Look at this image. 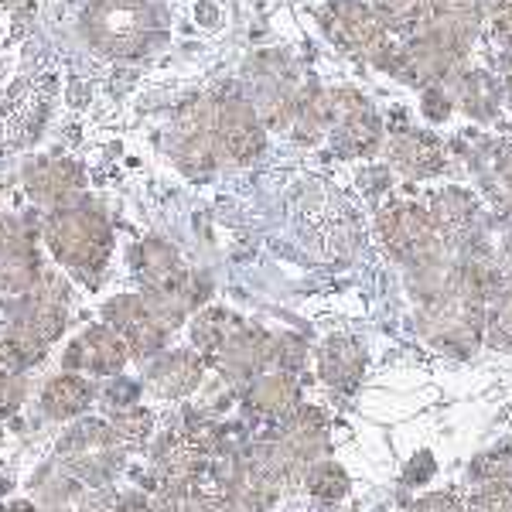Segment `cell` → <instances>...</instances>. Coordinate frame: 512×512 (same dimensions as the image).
<instances>
[{
  "label": "cell",
  "mask_w": 512,
  "mask_h": 512,
  "mask_svg": "<svg viewBox=\"0 0 512 512\" xmlns=\"http://www.w3.org/2000/svg\"><path fill=\"white\" fill-rule=\"evenodd\" d=\"M52 69L31 21L0 0V147H18L45 120Z\"/></svg>",
  "instance_id": "6da1fadb"
},
{
  "label": "cell",
  "mask_w": 512,
  "mask_h": 512,
  "mask_svg": "<svg viewBox=\"0 0 512 512\" xmlns=\"http://www.w3.org/2000/svg\"><path fill=\"white\" fill-rule=\"evenodd\" d=\"M294 127L304 140H328L342 158L373 154L383 140V127L373 106L352 89H328V93H311L301 99Z\"/></svg>",
  "instance_id": "7a4b0ae2"
},
{
  "label": "cell",
  "mask_w": 512,
  "mask_h": 512,
  "mask_svg": "<svg viewBox=\"0 0 512 512\" xmlns=\"http://www.w3.org/2000/svg\"><path fill=\"white\" fill-rule=\"evenodd\" d=\"M82 28L110 59H140L161 35L151 0H96L82 18Z\"/></svg>",
  "instance_id": "3957f363"
},
{
  "label": "cell",
  "mask_w": 512,
  "mask_h": 512,
  "mask_svg": "<svg viewBox=\"0 0 512 512\" xmlns=\"http://www.w3.org/2000/svg\"><path fill=\"white\" fill-rule=\"evenodd\" d=\"M325 31L332 35V41L345 48V52L359 55V59L393 69L396 52H400V41L396 31L386 24L366 0H332L321 14Z\"/></svg>",
  "instance_id": "277c9868"
},
{
  "label": "cell",
  "mask_w": 512,
  "mask_h": 512,
  "mask_svg": "<svg viewBox=\"0 0 512 512\" xmlns=\"http://www.w3.org/2000/svg\"><path fill=\"white\" fill-rule=\"evenodd\" d=\"M110 226L96 209L86 205H69V209L55 212L48 222V246L62 263L76 270H99L110 256Z\"/></svg>",
  "instance_id": "5b68a950"
},
{
  "label": "cell",
  "mask_w": 512,
  "mask_h": 512,
  "mask_svg": "<svg viewBox=\"0 0 512 512\" xmlns=\"http://www.w3.org/2000/svg\"><path fill=\"white\" fill-rule=\"evenodd\" d=\"M219 96H198L188 106H181L171 127V154L188 175H209L219 158Z\"/></svg>",
  "instance_id": "8992f818"
},
{
  "label": "cell",
  "mask_w": 512,
  "mask_h": 512,
  "mask_svg": "<svg viewBox=\"0 0 512 512\" xmlns=\"http://www.w3.org/2000/svg\"><path fill=\"white\" fill-rule=\"evenodd\" d=\"M379 236L386 250L403 263H434L441 250V233H437L431 212H424L414 202H396L379 212Z\"/></svg>",
  "instance_id": "52a82bcc"
},
{
  "label": "cell",
  "mask_w": 512,
  "mask_h": 512,
  "mask_svg": "<svg viewBox=\"0 0 512 512\" xmlns=\"http://www.w3.org/2000/svg\"><path fill=\"white\" fill-rule=\"evenodd\" d=\"M219 158L226 164H250L263 151V123L253 103L243 96L219 99Z\"/></svg>",
  "instance_id": "ba28073f"
},
{
  "label": "cell",
  "mask_w": 512,
  "mask_h": 512,
  "mask_svg": "<svg viewBox=\"0 0 512 512\" xmlns=\"http://www.w3.org/2000/svg\"><path fill=\"white\" fill-rule=\"evenodd\" d=\"M106 318H110V325L123 335L130 352H137V355L158 352L164 345V335H168V325L154 315L144 297H130V294L117 297V301L106 304Z\"/></svg>",
  "instance_id": "9c48e42d"
},
{
  "label": "cell",
  "mask_w": 512,
  "mask_h": 512,
  "mask_svg": "<svg viewBox=\"0 0 512 512\" xmlns=\"http://www.w3.org/2000/svg\"><path fill=\"white\" fill-rule=\"evenodd\" d=\"M417 31H427L465 55L478 35V0H431L427 18Z\"/></svg>",
  "instance_id": "30bf717a"
},
{
  "label": "cell",
  "mask_w": 512,
  "mask_h": 512,
  "mask_svg": "<svg viewBox=\"0 0 512 512\" xmlns=\"http://www.w3.org/2000/svg\"><path fill=\"white\" fill-rule=\"evenodd\" d=\"M127 352H130V345L123 342V335L117 328H89L86 335L76 338V345H72L69 355H65V366L110 376V373H120L123 369Z\"/></svg>",
  "instance_id": "8fae6325"
},
{
  "label": "cell",
  "mask_w": 512,
  "mask_h": 512,
  "mask_svg": "<svg viewBox=\"0 0 512 512\" xmlns=\"http://www.w3.org/2000/svg\"><path fill=\"white\" fill-rule=\"evenodd\" d=\"M386 154H390V164L403 178H427L434 171H441L444 161H448L441 140L434 134H424V130H400V134H393Z\"/></svg>",
  "instance_id": "7c38bea8"
},
{
  "label": "cell",
  "mask_w": 512,
  "mask_h": 512,
  "mask_svg": "<svg viewBox=\"0 0 512 512\" xmlns=\"http://www.w3.org/2000/svg\"><path fill=\"white\" fill-rule=\"evenodd\" d=\"M35 284V250L14 222L0 219V287L24 291Z\"/></svg>",
  "instance_id": "4fadbf2b"
},
{
  "label": "cell",
  "mask_w": 512,
  "mask_h": 512,
  "mask_svg": "<svg viewBox=\"0 0 512 512\" xmlns=\"http://www.w3.org/2000/svg\"><path fill=\"white\" fill-rule=\"evenodd\" d=\"M444 86V93L451 96V103H458L465 113H472V117H482L489 120L495 117V110H499V103L506 99L502 93V86L495 82L492 76H485V72H465V76H451Z\"/></svg>",
  "instance_id": "5bb4252c"
},
{
  "label": "cell",
  "mask_w": 512,
  "mask_h": 512,
  "mask_svg": "<svg viewBox=\"0 0 512 512\" xmlns=\"http://www.w3.org/2000/svg\"><path fill=\"white\" fill-rule=\"evenodd\" d=\"M82 175L76 164L69 161H38L35 168H28V192L38 202H65L72 192H79Z\"/></svg>",
  "instance_id": "9a60e30c"
},
{
  "label": "cell",
  "mask_w": 512,
  "mask_h": 512,
  "mask_svg": "<svg viewBox=\"0 0 512 512\" xmlns=\"http://www.w3.org/2000/svg\"><path fill=\"white\" fill-rule=\"evenodd\" d=\"M431 219L437 226V233L444 239H458L461 233H468L475 219V198L461 188H441V192L431 195Z\"/></svg>",
  "instance_id": "2e32d148"
},
{
  "label": "cell",
  "mask_w": 512,
  "mask_h": 512,
  "mask_svg": "<svg viewBox=\"0 0 512 512\" xmlns=\"http://www.w3.org/2000/svg\"><path fill=\"white\" fill-rule=\"evenodd\" d=\"M198 379H202V362H198L192 352H175L151 369V386H154V393H161V396L192 393L198 386Z\"/></svg>",
  "instance_id": "e0dca14e"
},
{
  "label": "cell",
  "mask_w": 512,
  "mask_h": 512,
  "mask_svg": "<svg viewBox=\"0 0 512 512\" xmlns=\"http://www.w3.org/2000/svg\"><path fill=\"white\" fill-rule=\"evenodd\" d=\"M321 376L332 386H355L362 376V349L352 338H332L321 349Z\"/></svg>",
  "instance_id": "ac0fdd59"
},
{
  "label": "cell",
  "mask_w": 512,
  "mask_h": 512,
  "mask_svg": "<svg viewBox=\"0 0 512 512\" xmlns=\"http://www.w3.org/2000/svg\"><path fill=\"white\" fill-rule=\"evenodd\" d=\"M250 403L260 414H270V417H284L291 414L297 407V386L294 379L287 373H277V376H263L256 379V386L250 390Z\"/></svg>",
  "instance_id": "d6986e66"
},
{
  "label": "cell",
  "mask_w": 512,
  "mask_h": 512,
  "mask_svg": "<svg viewBox=\"0 0 512 512\" xmlns=\"http://www.w3.org/2000/svg\"><path fill=\"white\" fill-rule=\"evenodd\" d=\"M89 396H93V390H89V383L82 376H59L45 386L41 400H45V410L52 417H72L79 410H86Z\"/></svg>",
  "instance_id": "ffe728a7"
},
{
  "label": "cell",
  "mask_w": 512,
  "mask_h": 512,
  "mask_svg": "<svg viewBox=\"0 0 512 512\" xmlns=\"http://www.w3.org/2000/svg\"><path fill=\"white\" fill-rule=\"evenodd\" d=\"M366 4L373 7L393 31L414 35L427 18V4H431V0H366Z\"/></svg>",
  "instance_id": "44dd1931"
},
{
  "label": "cell",
  "mask_w": 512,
  "mask_h": 512,
  "mask_svg": "<svg viewBox=\"0 0 512 512\" xmlns=\"http://www.w3.org/2000/svg\"><path fill=\"white\" fill-rule=\"evenodd\" d=\"M113 437H117V444H127V448H134V444L144 441L147 434H151V414H144V410H127V414H120L113 420Z\"/></svg>",
  "instance_id": "7402d4cb"
},
{
  "label": "cell",
  "mask_w": 512,
  "mask_h": 512,
  "mask_svg": "<svg viewBox=\"0 0 512 512\" xmlns=\"http://www.w3.org/2000/svg\"><path fill=\"white\" fill-rule=\"evenodd\" d=\"M489 28L502 45L512 48V0H492L489 4Z\"/></svg>",
  "instance_id": "603a6c76"
},
{
  "label": "cell",
  "mask_w": 512,
  "mask_h": 512,
  "mask_svg": "<svg viewBox=\"0 0 512 512\" xmlns=\"http://www.w3.org/2000/svg\"><path fill=\"white\" fill-rule=\"evenodd\" d=\"M414 512H458V502L451 495H431V499L417 502Z\"/></svg>",
  "instance_id": "cb8c5ba5"
},
{
  "label": "cell",
  "mask_w": 512,
  "mask_h": 512,
  "mask_svg": "<svg viewBox=\"0 0 512 512\" xmlns=\"http://www.w3.org/2000/svg\"><path fill=\"white\" fill-rule=\"evenodd\" d=\"M502 93H506V103L512 110V48L506 52V59H502Z\"/></svg>",
  "instance_id": "d4e9b609"
},
{
  "label": "cell",
  "mask_w": 512,
  "mask_h": 512,
  "mask_svg": "<svg viewBox=\"0 0 512 512\" xmlns=\"http://www.w3.org/2000/svg\"><path fill=\"white\" fill-rule=\"evenodd\" d=\"M499 171H502V178L512 185V144L506 147V154H502V161H499Z\"/></svg>",
  "instance_id": "484cf974"
},
{
  "label": "cell",
  "mask_w": 512,
  "mask_h": 512,
  "mask_svg": "<svg viewBox=\"0 0 512 512\" xmlns=\"http://www.w3.org/2000/svg\"><path fill=\"white\" fill-rule=\"evenodd\" d=\"M117 512H151V506H147V502L130 499V502H123V506H120Z\"/></svg>",
  "instance_id": "4316f807"
},
{
  "label": "cell",
  "mask_w": 512,
  "mask_h": 512,
  "mask_svg": "<svg viewBox=\"0 0 512 512\" xmlns=\"http://www.w3.org/2000/svg\"><path fill=\"white\" fill-rule=\"evenodd\" d=\"M7 512H38V509H31V506H24V502H14V506H11V509H7Z\"/></svg>",
  "instance_id": "83f0119b"
}]
</instances>
